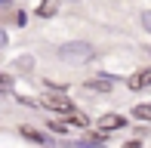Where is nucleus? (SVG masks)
Returning a JSON list of instances; mask_svg holds the SVG:
<instances>
[{
  "label": "nucleus",
  "mask_w": 151,
  "mask_h": 148,
  "mask_svg": "<svg viewBox=\"0 0 151 148\" xmlns=\"http://www.w3.org/2000/svg\"><path fill=\"white\" fill-rule=\"evenodd\" d=\"M22 136L31 139V142H40V145H43V136H40V133H34V130H25V126H22Z\"/></svg>",
  "instance_id": "obj_9"
},
{
  "label": "nucleus",
  "mask_w": 151,
  "mask_h": 148,
  "mask_svg": "<svg viewBox=\"0 0 151 148\" xmlns=\"http://www.w3.org/2000/svg\"><path fill=\"white\" fill-rule=\"evenodd\" d=\"M123 148H142V142H127Z\"/></svg>",
  "instance_id": "obj_11"
},
{
  "label": "nucleus",
  "mask_w": 151,
  "mask_h": 148,
  "mask_svg": "<svg viewBox=\"0 0 151 148\" xmlns=\"http://www.w3.org/2000/svg\"><path fill=\"white\" fill-rule=\"evenodd\" d=\"M37 12H40V16H43V19H46V16H52V12H56V0H43Z\"/></svg>",
  "instance_id": "obj_8"
},
{
  "label": "nucleus",
  "mask_w": 151,
  "mask_h": 148,
  "mask_svg": "<svg viewBox=\"0 0 151 148\" xmlns=\"http://www.w3.org/2000/svg\"><path fill=\"white\" fill-rule=\"evenodd\" d=\"M59 59L65 65H86L96 59V50L93 43H86V40H71V43L59 46Z\"/></svg>",
  "instance_id": "obj_1"
},
{
  "label": "nucleus",
  "mask_w": 151,
  "mask_h": 148,
  "mask_svg": "<svg viewBox=\"0 0 151 148\" xmlns=\"http://www.w3.org/2000/svg\"><path fill=\"white\" fill-rule=\"evenodd\" d=\"M43 105H46L50 111H59V114H71V111H74L71 99H65V96H46Z\"/></svg>",
  "instance_id": "obj_2"
},
{
  "label": "nucleus",
  "mask_w": 151,
  "mask_h": 148,
  "mask_svg": "<svg viewBox=\"0 0 151 148\" xmlns=\"http://www.w3.org/2000/svg\"><path fill=\"white\" fill-rule=\"evenodd\" d=\"M142 25H145V31L151 34V9H148V12H142Z\"/></svg>",
  "instance_id": "obj_10"
},
{
  "label": "nucleus",
  "mask_w": 151,
  "mask_h": 148,
  "mask_svg": "<svg viewBox=\"0 0 151 148\" xmlns=\"http://www.w3.org/2000/svg\"><path fill=\"white\" fill-rule=\"evenodd\" d=\"M65 124H71V126H80V130H83V126H90V120H86L80 111H71V114L65 117Z\"/></svg>",
  "instance_id": "obj_6"
},
{
  "label": "nucleus",
  "mask_w": 151,
  "mask_h": 148,
  "mask_svg": "<svg viewBox=\"0 0 151 148\" xmlns=\"http://www.w3.org/2000/svg\"><path fill=\"white\" fill-rule=\"evenodd\" d=\"M133 114H136L139 120H151V102H148V105H136Z\"/></svg>",
  "instance_id": "obj_7"
},
{
  "label": "nucleus",
  "mask_w": 151,
  "mask_h": 148,
  "mask_svg": "<svg viewBox=\"0 0 151 148\" xmlns=\"http://www.w3.org/2000/svg\"><path fill=\"white\" fill-rule=\"evenodd\" d=\"M123 124H127L123 114H102V117H99V130H105V133L117 130V126H123Z\"/></svg>",
  "instance_id": "obj_4"
},
{
  "label": "nucleus",
  "mask_w": 151,
  "mask_h": 148,
  "mask_svg": "<svg viewBox=\"0 0 151 148\" xmlns=\"http://www.w3.org/2000/svg\"><path fill=\"white\" fill-rule=\"evenodd\" d=\"M127 86H129V90H145V86H151V68H142V71H136L133 77L127 80Z\"/></svg>",
  "instance_id": "obj_3"
},
{
  "label": "nucleus",
  "mask_w": 151,
  "mask_h": 148,
  "mask_svg": "<svg viewBox=\"0 0 151 148\" xmlns=\"http://www.w3.org/2000/svg\"><path fill=\"white\" fill-rule=\"evenodd\" d=\"M111 86H114L111 77H93V80H86V90H93V93H108Z\"/></svg>",
  "instance_id": "obj_5"
}]
</instances>
